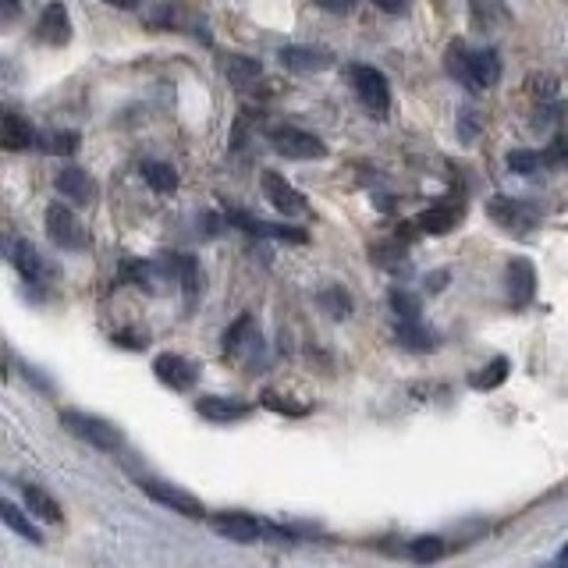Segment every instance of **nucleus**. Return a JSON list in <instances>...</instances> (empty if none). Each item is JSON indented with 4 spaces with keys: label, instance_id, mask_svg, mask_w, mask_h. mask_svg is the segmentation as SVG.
I'll use <instances>...</instances> for the list:
<instances>
[{
    "label": "nucleus",
    "instance_id": "nucleus-18",
    "mask_svg": "<svg viewBox=\"0 0 568 568\" xmlns=\"http://www.w3.org/2000/svg\"><path fill=\"white\" fill-rule=\"evenodd\" d=\"M40 139L32 129H29V121H22L18 114H4V121H0V142H4V150L8 153H22V150H29L32 142Z\"/></svg>",
    "mask_w": 568,
    "mask_h": 568
},
{
    "label": "nucleus",
    "instance_id": "nucleus-8",
    "mask_svg": "<svg viewBox=\"0 0 568 568\" xmlns=\"http://www.w3.org/2000/svg\"><path fill=\"white\" fill-rule=\"evenodd\" d=\"M263 195L271 200L274 210L288 213V217H298V213H306V195H302L298 189H292L288 182H284L281 174L266 171L263 174Z\"/></svg>",
    "mask_w": 568,
    "mask_h": 568
},
{
    "label": "nucleus",
    "instance_id": "nucleus-30",
    "mask_svg": "<svg viewBox=\"0 0 568 568\" xmlns=\"http://www.w3.org/2000/svg\"><path fill=\"white\" fill-rule=\"evenodd\" d=\"M390 310L398 313V320H419V298L413 292H390Z\"/></svg>",
    "mask_w": 568,
    "mask_h": 568
},
{
    "label": "nucleus",
    "instance_id": "nucleus-19",
    "mask_svg": "<svg viewBox=\"0 0 568 568\" xmlns=\"http://www.w3.org/2000/svg\"><path fill=\"white\" fill-rule=\"evenodd\" d=\"M260 71H263V64H260L256 58H245V53H231V58L224 61V75H227V82H231V85H239V89L253 85V82L260 79Z\"/></svg>",
    "mask_w": 568,
    "mask_h": 568
},
{
    "label": "nucleus",
    "instance_id": "nucleus-13",
    "mask_svg": "<svg viewBox=\"0 0 568 568\" xmlns=\"http://www.w3.org/2000/svg\"><path fill=\"white\" fill-rule=\"evenodd\" d=\"M8 256H11V263H14V271L22 274L29 284H43V277H47V266H43V256L36 253V245H32V242L11 239V245H8Z\"/></svg>",
    "mask_w": 568,
    "mask_h": 568
},
{
    "label": "nucleus",
    "instance_id": "nucleus-7",
    "mask_svg": "<svg viewBox=\"0 0 568 568\" xmlns=\"http://www.w3.org/2000/svg\"><path fill=\"white\" fill-rule=\"evenodd\" d=\"M142 490H146L153 501H160L164 508L178 511V515H189V519H206V508L203 501H195L192 494L178 490V487H168V484H153V479H142Z\"/></svg>",
    "mask_w": 568,
    "mask_h": 568
},
{
    "label": "nucleus",
    "instance_id": "nucleus-35",
    "mask_svg": "<svg viewBox=\"0 0 568 568\" xmlns=\"http://www.w3.org/2000/svg\"><path fill=\"white\" fill-rule=\"evenodd\" d=\"M381 11H387V14H402L405 11V0H373Z\"/></svg>",
    "mask_w": 568,
    "mask_h": 568
},
{
    "label": "nucleus",
    "instance_id": "nucleus-17",
    "mask_svg": "<svg viewBox=\"0 0 568 568\" xmlns=\"http://www.w3.org/2000/svg\"><path fill=\"white\" fill-rule=\"evenodd\" d=\"M231 224H239L248 235H271V239H284V242H306V231L298 227H284V224H266V221H256L248 217V213H227Z\"/></svg>",
    "mask_w": 568,
    "mask_h": 568
},
{
    "label": "nucleus",
    "instance_id": "nucleus-1",
    "mask_svg": "<svg viewBox=\"0 0 568 568\" xmlns=\"http://www.w3.org/2000/svg\"><path fill=\"white\" fill-rule=\"evenodd\" d=\"M348 79H352L355 93H359V100H363V106H366L369 114L384 118V114L390 111V85H387V79L381 75L377 68H369V64H352V68H348Z\"/></svg>",
    "mask_w": 568,
    "mask_h": 568
},
{
    "label": "nucleus",
    "instance_id": "nucleus-2",
    "mask_svg": "<svg viewBox=\"0 0 568 568\" xmlns=\"http://www.w3.org/2000/svg\"><path fill=\"white\" fill-rule=\"evenodd\" d=\"M271 142H274V150H277V153L292 156V160H324V156H327L324 139H316L313 132L292 129V124H281V129H271Z\"/></svg>",
    "mask_w": 568,
    "mask_h": 568
},
{
    "label": "nucleus",
    "instance_id": "nucleus-34",
    "mask_svg": "<svg viewBox=\"0 0 568 568\" xmlns=\"http://www.w3.org/2000/svg\"><path fill=\"white\" fill-rule=\"evenodd\" d=\"M316 8H324L331 14H348L355 8V0H316Z\"/></svg>",
    "mask_w": 568,
    "mask_h": 568
},
{
    "label": "nucleus",
    "instance_id": "nucleus-27",
    "mask_svg": "<svg viewBox=\"0 0 568 568\" xmlns=\"http://www.w3.org/2000/svg\"><path fill=\"white\" fill-rule=\"evenodd\" d=\"M245 342H253V316H239L235 324H231V331L224 334V352L239 355V352H245L242 348Z\"/></svg>",
    "mask_w": 568,
    "mask_h": 568
},
{
    "label": "nucleus",
    "instance_id": "nucleus-5",
    "mask_svg": "<svg viewBox=\"0 0 568 568\" xmlns=\"http://www.w3.org/2000/svg\"><path fill=\"white\" fill-rule=\"evenodd\" d=\"M210 526L217 529L221 537L239 540V544L260 540V537H271V526L260 523L256 515H245V511H221V515H213Z\"/></svg>",
    "mask_w": 568,
    "mask_h": 568
},
{
    "label": "nucleus",
    "instance_id": "nucleus-29",
    "mask_svg": "<svg viewBox=\"0 0 568 568\" xmlns=\"http://www.w3.org/2000/svg\"><path fill=\"white\" fill-rule=\"evenodd\" d=\"M0 511H4V523H8V529H14L18 532V537H26L29 544H43V537H40V529H36L29 519H26V515L22 511H18L11 501H4V508H0Z\"/></svg>",
    "mask_w": 568,
    "mask_h": 568
},
{
    "label": "nucleus",
    "instance_id": "nucleus-4",
    "mask_svg": "<svg viewBox=\"0 0 568 568\" xmlns=\"http://www.w3.org/2000/svg\"><path fill=\"white\" fill-rule=\"evenodd\" d=\"M61 423H64L75 437H82L85 444H93V448H100V452H114L118 444H121V434L114 430V426H111V423H103V419H97V416L64 413Z\"/></svg>",
    "mask_w": 568,
    "mask_h": 568
},
{
    "label": "nucleus",
    "instance_id": "nucleus-21",
    "mask_svg": "<svg viewBox=\"0 0 568 568\" xmlns=\"http://www.w3.org/2000/svg\"><path fill=\"white\" fill-rule=\"evenodd\" d=\"M395 337H398V345H405L408 352H430L437 345L434 331H426L419 320H405V324H398Z\"/></svg>",
    "mask_w": 568,
    "mask_h": 568
},
{
    "label": "nucleus",
    "instance_id": "nucleus-10",
    "mask_svg": "<svg viewBox=\"0 0 568 568\" xmlns=\"http://www.w3.org/2000/svg\"><path fill=\"white\" fill-rule=\"evenodd\" d=\"M487 210H490V217L508 231H526L537 224V213L519 200H508V195H494Z\"/></svg>",
    "mask_w": 568,
    "mask_h": 568
},
{
    "label": "nucleus",
    "instance_id": "nucleus-16",
    "mask_svg": "<svg viewBox=\"0 0 568 568\" xmlns=\"http://www.w3.org/2000/svg\"><path fill=\"white\" fill-rule=\"evenodd\" d=\"M508 292H511V302L515 306H526L537 292V271H532L529 260H511L508 263Z\"/></svg>",
    "mask_w": 568,
    "mask_h": 568
},
{
    "label": "nucleus",
    "instance_id": "nucleus-26",
    "mask_svg": "<svg viewBox=\"0 0 568 568\" xmlns=\"http://www.w3.org/2000/svg\"><path fill=\"white\" fill-rule=\"evenodd\" d=\"M508 373H511V363H508V359H494L490 366H484L479 373H473V381H469V384H473L476 390H490V387H501Z\"/></svg>",
    "mask_w": 568,
    "mask_h": 568
},
{
    "label": "nucleus",
    "instance_id": "nucleus-28",
    "mask_svg": "<svg viewBox=\"0 0 568 568\" xmlns=\"http://www.w3.org/2000/svg\"><path fill=\"white\" fill-rule=\"evenodd\" d=\"M316 302H320V310H324L327 316H334V320H342V316L352 313V298H348L345 288H324Z\"/></svg>",
    "mask_w": 568,
    "mask_h": 568
},
{
    "label": "nucleus",
    "instance_id": "nucleus-20",
    "mask_svg": "<svg viewBox=\"0 0 568 568\" xmlns=\"http://www.w3.org/2000/svg\"><path fill=\"white\" fill-rule=\"evenodd\" d=\"M26 508L32 519H40V523H61V505L53 501V497L40 487H26Z\"/></svg>",
    "mask_w": 568,
    "mask_h": 568
},
{
    "label": "nucleus",
    "instance_id": "nucleus-14",
    "mask_svg": "<svg viewBox=\"0 0 568 568\" xmlns=\"http://www.w3.org/2000/svg\"><path fill=\"white\" fill-rule=\"evenodd\" d=\"M58 192L64 195V200L85 206V203H93V200H97V182H93V178H89L82 168H64V171L58 174Z\"/></svg>",
    "mask_w": 568,
    "mask_h": 568
},
{
    "label": "nucleus",
    "instance_id": "nucleus-33",
    "mask_svg": "<svg viewBox=\"0 0 568 568\" xmlns=\"http://www.w3.org/2000/svg\"><path fill=\"white\" fill-rule=\"evenodd\" d=\"M529 85H532V93H537V97H555L558 93V82L550 75H532Z\"/></svg>",
    "mask_w": 568,
    "mask_h": 568
},
{
    "label": "nucleus",
    "instance_id": "nucleus-22",
    "mask_svg": "<svg viewBox=\"0 0 568 568\" xmlns=\"http://www.w3.org/2000/svg\"><path fill=\"white\" fill-rule=\"evenodd\" d=\"M455 221H458V210H452V206H430L423 213V217L416 221V227L419 231H426V235H444V231H452L455 227Z\"/></svg>",
    "mask_w": 568,
    "mask_h": 568
},
{
    "label": "nucleus",
    "instance_id": "nucleus-12",
    "mask_svg": "<svg viewBox=\"0 0 568 568\" xmlns=\"http://www.w3.org/2000/svg\"><path fill=\"white\" fill-rule=\"evenodd\" d=\"M153 373L160 377V384L171 390H189L195 384V366L182 359V355H156Z\"/></svg>",
    "mask_w": 568,
    "mask_h": 568
},
{
    "label": "nucleus",
    "instance_id": "nucleus-23",
    "mask_svg": "<svg viewBox=\"0 0 568 568\" xmlns=\"http://www.w3.org/2000/svg\"><path fill=\"white\" fill-rule=\"evenodd\" d=\"M79 132H43L40 139H36V146H40L43 153H50V156H68V153H75L79 150Z\"/></svg>",
    "mask_w": 568,
    "mask_h": 568
},
{
    "label": "nucleus",
    "instance_id": "nucleus-32",
    "mask_svg": "<svg viewBox=\"0 0 568 568\" xmlns=\"http://www.w3.org/2000/svg\"><path fill=\"white\" fill-rule=\"evenodd\" d=\"M263 405H266V408H274V413H288V416H302V413H306V405H295V402H288V398L274 395V390H263Z\"/></svg>",
    "mask_w": 568,
    "mask_h": 568
},
{
    "label": "nucleus",
    "instance_id": "nucleus-25",
    "mask_svg": "<svg viewBox=\"0 0 568 568\" xmlns=\"http://www.w3.org/2000/svg\"><path fill=\"white\" fill-rule=\"evenodd\" d=\"M405 555L413 561H419V565H430V561H440L444 555H448V547H444L440 537H419V540H413L405 547Z\"/></svg>",
    "mask_w": 568,
    "mask_h": 568
},
{
    "label": "nucleus",
    "instance_id": "nucleus-36",
    "mask_svg": "<svg viewBox=\"0 0 568 568\" xmlns=\"http://www.w3.org/2000/svg\"><path fill=\"white\" fill-rule=\"evenodd\" d=\"M462 135H466V139H473V135H476V114H473V111L462 114Z\"/></svg>",
    "mask_w": 568,
    "mask_h": 568
},
{
    "label": "nucleus",
    "instance_id": "nucleus-11",
    "mask_svg": "<svg viewBox=\"0 0 568 568\" xmlns=\"http://www.w3.org/2000/svg\"><path fill=\"white\" fill-rule=\"evenodd\" d=\"M36 32H40V40L50 47H64L71 40V18H68V8L61 4V0H53V4L43 8Z\"/></svg>",
    "mask_w": 568,
    "mask_h": 568
},
{
    "label": "nucleus",
    "instance_id": "nucleus-38",
    "mask_svg": "<svg viewBox=\"0 0 568 568\" xmlns=\"http://www.w3.org/2000/svg\"><path fill=\"white\" fill-rule=\"evenodd\" d=\"M111 8H121V11H132L135 8V0H106Z\"/></svg>",
    "mask_w": 568,
    "mask_h": 568
},
{
    "label": "nucleus",
    "instance_id": "nucleus-24",
    "mask_svg": "<svg viewBox=\"0 0 568 568\" xmlns=\"http://www.w3.org/2000/svg\"><path fill=\"white\" fill-rule=\"evenodd\" d=\"M142 178H146L153 192H174L178 189V171L171 164H160V160H146V164H142Z\"/></svg>",
    "mask_w": 568,
    "mask_h": 568
},
{
    "label": "nucleus",
    "instance_id": "nucleus-6",
    "mask_svg": "<svg viewBox=\"0 0 568 568\" xmlns=\"http://www.w3.org/2000/svg\"><path fill=\"white\" fill-rule=\"evenodd\" d=\"M277 61L281 68L295 71V75H310V71H327L334 64V53L324 47H284Z\"/></svg>",
    "mask_w": 568,
    "mask_h": 568
},
{
    "label": "nucleus",
    "instance_id": "nucleus-31",
    "mask_svg": "<svg viewBox=\"0 0 568 568\" xmlns=\"http://www.w3.org/2000/svg\"><path fill=\"white\" fill-rule=\"evenodd\" d=\"M540 164H544L540 153H529V150H511L508 153V168L515 174H532V171H540Z\"/></svg>",
    "mask_w": 568,
    "mask_h": 568
},
{
    "label": "nucleus",
    "instance_id": "nucleus-37",
    "mask_svg": "<svg viewBox=\"0 0 568 568\" xmlns=\"http://www.w3.org/2000/svg\"><path fill=\"white\" fill-rule=\"evenodd\" d=\"M547 568H568V544H565V547H561V555H558V558H555V561H550V565H547Z\"/></svg>",
    "mask_w": 568,
    "mask_h": 568
},
{
    "label": "nucleus",
    "instance_id": "nucleus-3",
    "mask_svg": "<svg viewBox=\"0 0 568 568\" xmlns=\"http://www.w3.org/2000/svg\"><path fill=\"white\" fill-rule=\"evenodd\" d=\"M47 235L53 239V245L68 248V253H79V248H85V242H89L82 221L68 206H58V203L47 210Z\"/></svg>",
    "mask_w": 568,
    "mask_h": 568
},
{
    "label": "nucleus",
    "instance_id": "nucleus-15",
    "mask_svg": "<svg viewBox=\"0 0 568 568\" xmlns=\"http://www.w3.org/2000/svg\"><path fill=\"white\" fill-rule=\"evenodd\" d=\"M200 416L210 423H239L253 413V405L242 402V398H200Z\"/></svg>",
    "mask_w": 568,
    "mask_h": 568
},
{
    "label": "nucleus",
    "instance_id": "nucleus-9",
    "mask_svg": "<svg viewBox=\"0 0 568 568\" xmlns=\"http://www.w3.org/2000/svg\"><path fill=\"white\" fill-rule=\"evenodd\" d=\"M497 79H501V61H497L494 50L469 53V64H466V71H462V82H466L469 89H476V93H484V89L497 85Z\"/></svg>",
    "mask_w": 568,
    "mask_h": 568
}]
</instances>
